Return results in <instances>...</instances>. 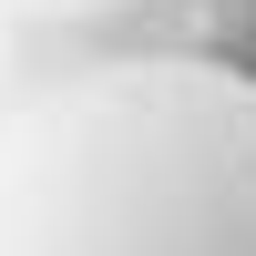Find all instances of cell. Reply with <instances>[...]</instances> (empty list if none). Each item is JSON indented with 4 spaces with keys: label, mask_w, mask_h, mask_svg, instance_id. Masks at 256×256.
Returning <instances> with one entry per match:
<instances>
[{
    "label": "cell",
    "mask_w": 256,
    "mask_h": 256,
    "mask_svg": "<svg viewBox=\"0 0 256 256\" xmlns=\"http://www.w3.org/2000/svg\"><path fill=\"white\" fill-rule=\"evenodd\" d=\"M0 256H256V72L123 52L0 123Z\"/></svg>",
    "instance_id": "obj_1"
},
{
    "label": "cell",
    "mask_w": 256,
    "mask_h": 256,
    "mask_svg": "<svg viewBox=\"0 0 256 256\" xmlns=\"http://www.w3.org/2000/svg\"><path fill=\"white\" fill-rule=\"evenodd\" d=\"M10 20H113V10H144V0H0Z\"/></svg>",
    "instance_id": "obj_2"
}]
</instances>
